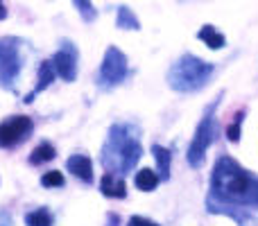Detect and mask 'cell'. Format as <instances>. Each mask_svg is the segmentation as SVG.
<instances>
[{
  "label": "cell",
  "mask_w": 258,
  "mask_h": 226,
  "mask_svg": "<svg viewBox=\"0 0 258 226\" xmlns=\"http://www.w3.org/2000/svg\"><path fill=\"white\" fill-rule=\"evenodd\" d=\"M127 75H129V61L125 52L120 48H116V45H109L98 70V86L102 91H111L116 86H120L127 80Z\"/></svg>",
  "instance_id": "5"
},
{
  "label": "cell",
  "mask_w": 258,
  "mask_h": 226,
  "mask_svg": "<svg viewBox=\"0 0 258 226\" xmlns=\"http://www.w3.org/2000/svg\"><path fill=\"white\" fill-rule=\"evenodd\" d=\"M5 18H7V7L0 3V21H5Z\"/></svg>",
  "instance_id": "23"
},
{
  "label": "cell",
  "mask_w": 258,
  "mask_h": 226,
  "mask_svg": "<svg viewBox=\"0 0 258 226\" xmlns=\"http://www.w3.org/2000/svg\"><path fill=\"white\" fill-rule=\"evenodd\" d=\"M197 39L211 50H222L227 45V39H224L222 32H218L213 25H204L200 32H197Z\"/></svg>",
  "instance_id": "13"
},
{
  "label": "cell",
  "mask_w": 258,
  "mask_h": 226,
  "mask_svg": "<svg viewBox=\"0 0 258 226\" xmlns=\"http://www.w3.org/2000/svg\"><path fill=\"white\" fill-rule=\"evenodd\" d=\"M116 25L120 30H141V21L136 18V14L127 7V5H120L116 12Z\"/></svg>",
  "instance_id": "16"
},
{
  "label": "cell",
  "mask_w": 258,
  "mask_h": 226,
  "mask_svg": "<svg viewBox=\"0 0 258 226\" xmlns=\"http://www.w3.org/2000/svg\"><path fill=\"white\" fill-rule=\"evenodd\" d=\"M63 183H66V179L59 170H50V172L41 174V186L43 188H61Z\"/></svg>",
  "instance_id": "19"
},
{
  "label": "cell",
  "mask_w": 258,
  "mask_h": 226,
  "mask_svg": "<svg viewBox=\"0 0 258 226\" xmlns=\"http://www.w3.org/2000/svg\"><path fill=\"white\" fill-rule=\"evenodd\" d=\"M242 120H245V111H238L233 122L227 127V138L231 142H240V127H242Z\"/></svg>",
  "instance_id": "20"
},
{
  "label": "cell",
  "mask_w": 258,
  "mask_h": 226,
  "mask_svg": "<svg viewBox=\"0 0 258 226\" xmlns=\"http://www.w3.org/2000/svg\"><path fill=\"white\" fill-rule=\"evenodd\" d=\"M54 66V72L61 77L63 82H75L77 80V61H80V50L73 41H61V48L54 52V57L50 59Z\"/></svg>",
  "instance_id": "8"
},
{
  "label": "cell",
  "mask_w": 258,
  "mask_h": 226,
  "mask_svg": "<svg viewBox=\"0 0 258 226\" xmlns=\"http://www.w3.org/2000/svg\"><path fill=\"white\" fill-rule=\"evenodd\" d=\"M127 226H159V224L147 219V217H141V215H134V217H129Z\"/></svg>",
  "instance_id": "21"
},
{
  "label": "cell",
  "mask_w": 258,
  "mask_h": 226,
  "mask_svg": "<svg viewBox=\"0 0 258 226\" xmlns=\"http://www.w3.org/2000/svg\"><path fill=\"white\" fill-rule=\"evenodd\" d=\"M23 70L21 39H0V89L16 91V82Z\"/></svg>",
  "instance_id": "6"
},
{
  "label": "cell",
  "mask_w": 258,
  "mask_h": 226,
  "mask_svg": "<svg viewBox=\"0 0 258 226\" xmlns=\"http://www.w3.org/2000/svg\"><path fill=\"white\" fill-rule=\"evenodd\" d=\"M73 3H75L77 12H80V16H82V21L93 23L95 18H98V9L93 7V3H91V0H73Z\"/></svg>",
  "instance_id": "18"
},
{
  "label": "cell",
  "mask_w": 258,
  "mask_h": 226,
  "mask_svg": "<svg viewBox=\"0 0 258 226\" xmlns=\"http://www.w3.org/2000/svg\"><path fill=\"white\" fill-rule=\"evenodd\" d=\"M159 181H161L159 174H156L154 170H150V168H141L136 172V177H134V183H136V188H138V190H143V192L156 190Z\"/></svg>",
  "instance_id": "15"
},
{
  "label": "cell",
  "mask_w": 258,
  "mask_h": 226,
  "mask_svg": "<svg viewBox=\"0 0 258 226\" xmlns=\"http://www.w3.org/2000/svg\"><path fill=\"white\" fill-rule=\"evenodd\" d=\"M152 156L159 168V179L161 181H170V172H172V152L163 145H152Z\"/></svg>",
  "instance_id": "12"
},
{
  "label": "cell",
  "mask_w": 258,
  "mask_h": 226,
  "mask_svg": "<svg viewBox=\"0 0 258 226\" xmlns=\"http://www.w3.org/2000/svg\"><path fill=\"white\" fill-rule=\"evenodd\" d=\"M34 131V120L30 115H12L0 122V147L14 149L21 142H25Z\"/></svg>",
  "instance_id": "7"
},
{
  "label": "cell",
  "mask_w": 258,
  "mask_h": 226,
  "mask_svg": "<svg viewBox=\"0 0 258 226\" xmlns=\"http://www.w3.org/2000/svg\"><path fill=\"white\" fill-rule=\"evenodd\" d=\"M220 98H222V95H218V98H215L213 102L206 107V111H204V115H202L197 129H195V136H192L190 145H188L186 161H188V165H190V168H195V170H200L202 165H204L206 154H209V147L213 145L215 133H218L215 109H218V104H220Z\"/></svg>",
  "instance_id": "4"
},
{
  "label": "cell",
  "mask_w": 258,
  "mask_h": 226,
  "mask_svg": "<svg viewBox=\"0 0 258 226\" xmlns=\"http://www.w3.org/2000/svg\"><path fill=\"white\" fill-rule=\"evenodd\" d=\"M213 72H215L213 63L200 59L197 54L186 52L170 66L168 84L177 93H197L211 82Z\"/></svg>",
  "instance_id": "3"
},
{
  "label": "cell",
  "mask_w": 258,
  "mask_h": 226,
  "mask_svg": "<svg viewBox=\"0 0 258 226\" xmlns=\"http://www.w3.org/2000/svg\"><path fill=\"white\" fill-rule=\"evenodd\" d=\"M143 159L141 131L134 122H116L109 127L104 145L100 149V163L107 172L125 174L134 172L138 161Z\"/></svg>",
  "instance_id": "2"
},
{
  "label": "cell",
  "mask_w": 258,
  "mask_h": 226,
  "mask_svg": "<svg viewBox=\"0 0 258 226\" xmlns=\"http://www.w3.org/2000/svg\"><path fill=\"white\" fill-rule=\"evenodd\" d=\"M54 77H57V72H54L52 61H41L39 63V70H36V86H34V91H32V93H27L25 98H23V102H25V104L34 102L36 95L43 93L45 89H50V84L54 82Z\"/></svg>",
  "instance_id": "10"
},
{
  "label": "cell",
  "mask_w": 258,
  "mask_h": 226,
  "mask_svg": "<svg viewBox=\"0 0 258 226\" xmlns=\"http://www.w3.org/2000/svg\"><path fill=\"white\" fill-rule=\"evenodd\" d=\"M0 226H12V217H9V219H7V222H3V224H0Z\"/></svg>",
  "instance_id": "24"
},
{
  "label": "cell",
  "mask_w": 258,
  "mask_h": 226,
  "mask_svg": "<svg viewBox=\"0 0 258 226\" xmlns=\"http://www.w3.org/2000/svg\"><path fill=\"white\" fill-rule=\"evenodd\" d=\"M25 224L27 226H52L54 217L48 208H36V210H32V213L25 215Z\"/></svg>",
  "instance_id": "17"
},
{
  "label": "cell",
  "mask_w": 258,
  "mask_h": 226,
  "mask_svg": "<svg viewBox=\"0 0 258 226\" xmlns=\"http://www.w3.org/2000/svg\"><path fill=\"white\" fill-rule=\"evenodd\" d=\"M100 192L109 199H125L127 197V186H125V179L120 174H113V172H104L102 179H100Z\"/></svg>",
  "instance_id": "11"
},
{
  "label": "cell",
  "mask_w": 258,
  "mask_h": 226,
  "mask_svg": "<svg viewBox=\"0 0 258 226\" xmlns=\"http://www.w3.org/2000/svg\"><path fill=\"white\" fill-rule=\"evenodd\" d=\"M206 210L224 215L238 226H251L258 217V174L222 154L213 163L206 192Z\"/></svg>",
  "instance_id": "1"
},
{
  "label": "cell",
  "mask_w": 258,
  "mask_h": 226,
  "mask_svg": "<svg viewBox=\"0 0 258 226\" xmlns=\"http://www.w3.org/2000/svg\"><path fill=\"white\" fill-rule=\"evenodd\" d=\"M57 159V149H54L52 142H39V145L32 149L30 154V165H43V163H50V161Z\"/></svg>",
  "instance_id": "14"
},
{
  "label": "cell",
  "mask_w": 258,
  "mask_h": 226,
  "mask_svg": "<svg viewBox=\"0 0 258 226\" xmlns=\"http://www.w3.org/2000/svg\"><path fill=\"white\" fill-rule=\"evenodd\" d=\"M66 170L82 183H93V163L86 154H73L66 161Z\"/></svg>",
  "instance_id": "9"
},
{
  "label": "cell",
  "mask_w": 258,
  "mask_h": 226,
  "mask_svg": "<svg viewBox=\"0 0 258 226\" xmlns=\"http://www.w3.org/2000/svg\"><path fill=\"white\" fill-rule=\"evenodd\" d=\"M109 222H107V226H120V217H118L116 213H109Z\"/></svg>",
  "instance_id": "22"
}]
</instances>
